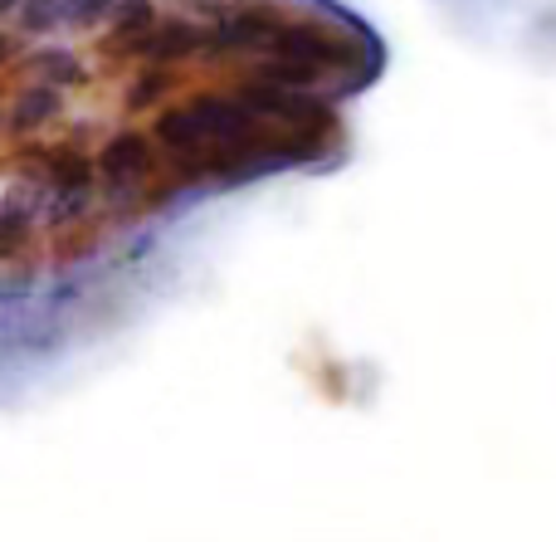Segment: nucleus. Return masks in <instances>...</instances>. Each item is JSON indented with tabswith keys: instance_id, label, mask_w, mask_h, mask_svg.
I'll return each mask as SVG.
<instances>
[{
	"instance_id": "nucleus-8",
	"label": "nucleus",
	"mask_w": 556,
	"mask_h": 542,
	"mask_svg": "<svg viewBox=\"0 0 556 542\" xmlns=\"http://www.w3.org/2000/svg\"><path fill=\"white\" fill-rule=\"evenodd\" d=\"M64 20H68L64 0H25L20 15H15V25L25 29V35H49V29L64 25Z\"/></svg>"
},
{
	"instance_id": "nucleus-2",
	"label": "nucleus",
	"mask_w": 556,
	"mask_h": 542,
	"mask_svg": "<svg viewBox=\"0 0 556 542\" xmlns=\"http://www.w3.org/2000/svg\"><path fill=\"white\" fill-rule=\"evenodd\" d=\"M278 54H288L293 64L307 68H323V64H352V45L332 29H317V25H288L278 35Z\"/></svg>"
},
{
	"instance_id": "nucleus-7",
	"label": "nucleus",
	"mask_w": 556,
	"mask_h": 542,
	"mask_svg": "<svg viewBox=\"0 0 556 542\" xmlns=\"http://www.w3.org/2000/svg\"><path fill=\"white\" fill-rule=\"evenodd\" d=\"M108 20H113V29H117L113 39H137L156 25V10H152V0H117Z\"/></svg>"
},
{
	"instance_id": "nucleus-12",
	"label": "nucleus",
	"mask_w": 556,
	"mask_h": 542,
	"mask_svg": "<svg viewBox=\"0 0 556 542\" xmlns=\"http://www.w3.org/2000/svg\"><path fill=\"white\" fill-rule=\"evenodd\" d=\"M88 211V191H64L59 196V205H54V225H68L74 215H84Z\"/></svg>"
},
{
	"instance_id": "nucleus-5",
	"label": "nucleus",
	"mask_w": 556,
	"mask_h": 542,
	"mask_svg": "<svg viewBox=\"0 0 556 542\" xmlns=\"http://www.w3.org/2000/svg\"><path fill=\"white\" fill-rule=\"evenodd\" d=\"M54 113H59V93L49 84H35L15 98V108H10V133H35V127L49 123Z\"/></svg>"
},
{
	"instance_id": "nucleus-9",
	"label": "nucleus",
	"mask_w": 556,
	"mask_h": 542,
	"mask_svg": "<svg viewBox=\"0 0 556 542\" xmlns=\"http://www.w3.org/2000/svg\"><path fill=\"white\" fill-rule=\"evenodd\" d=\"M25 211H20V201H5V235H0V254L5 260H15V250L25 244Z\"/></svg>"
},
{
	"instance_id": "nucleus-11",
	"label": "nucleus",
	"mask_w": 556,
	"mask_h": 542,
	"mask_svg": "<svg viewBox=\"0 0 556 542\" xmlns=\"http://www.w3.org/2000/svg\"><path fill=\"white\" fill-rule=\"evenodd\" d=\"M166 84H172V74H156V68H147L142 84H137L132 93H127V108H147L152 98H162V93H166Z\"/></svg>"
},
{
	"instance_id": "nucleus-13",
	"label": "nucleus",
	"mask_w": 556,
	"mask_h": 542,
	"mask_svg": "<svg viewBox=\"0 0 556 542\" xmlns=\"http://www.w3.org/2000/svg\"><path fill=\"white\" fill-rule=\"evenodd\" d=\"M20 5H25V0H0V10H5V15H20Z\"/></svg>"
},
{
	"instance_id": "nucleus-1",
	"label": "nucleus",
	"mask_w": 556,
	"mask_h": 542,
	"mask_svg": "<svg viewBox=\"0 0 556 542\" xmlns=\"http://www.w3.org/2000/svg\"><path fill=\"white\" fill-rule=\"evenodd\" d=\"M205 45V29L191 20H156L147 35L137 39H103V54H152V59H181Z\"/></svg>"
},
{
	"instance_id": "nucleus-10",
	"label": "nucleus",
	"mask_w": 556,
	"mask_h": 542,
	"mask_svg": "<svg viewBox=\"0 0 556 542\" xmlns=\"http://www.w3.org/2000/svg\"><path fill=\"white\" fill-rule=\"evenodd\" d=\"M113 5H117V0H64L68 25H93V20L113 15Z\"/></svg>"
},
{
	"instance_id": "nucleus-4",
	"label": "nucleus",
	"mask_w": 556,
	"mask_h": 542,
	"mask_svg": "<svg viewBox=\"0 0 556 542\" xmlns=\"http://www.w3.org/2000/svg\"><path fill=\"white\" fill-rule=\"evenodd\" d=\"M98 166H103L117 186H127V181H137V176H147V166H152V142L137 137V133H123V137H113V142L103 147Z\"/></svg>"
},
{
	"instance_id": "nucleus-6",
	"label": "nucleus",
	"mask_w": 556,
	"mask_h": 542,
	"mask_svg": "<svg viewBox=\"0 0 556 542\" xmlns=\"http://www.w3.org/2000/svg\"><path fill=\"white\" fill-rule=\"evenodd\" d=\"M25 68H35L39 84H84V64H78L74 54H64V49H39V54L25 59Z\"/></svg>"
},
{
	"instance_id": "nucleus-3",
	"label": "nucleus",
	"mask_w": 556,
	"mask_h": 542,
	"mask_svg": "<svg viewBox=\"0 0 556 542\" xmlns=\"http://www.w3.org/2000/svg\"><path fill=\"white\" fill-rule=\"evenodd\" d=\"M283 20H278L274 5H244L235 10V15L220 20V35H215V45H235V49H250V45H278V35H283Z\"/></svg>"
}]
</instances>
